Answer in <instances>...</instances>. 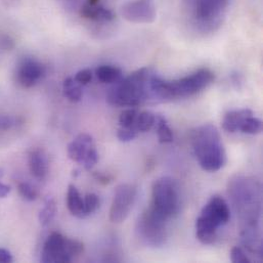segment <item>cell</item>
Segmentation results:
<instances>
[{"label":"cell","instance_id":"obj_1","mask_svg":"<svg viewBox=\"0 0 263 263\" xmlns=\"http://www.w3.org/2000/svg\"><path fill=\"white\" fill-rule=\"evenodd\" d=\"M229 195L240 219L241 236L244 245L252 253L261 256L260 217L262 195L259 182L249 176L237 175L229 182Z\"/></svg>","mask_w":263,"mask_h":263},{"label":"cell","instance_id":"obj_2","mask_svg":"<svg viewBox=\"0 0 263 263\" xmlns=\"http://www.w3.org/2000/svg\"><path fill=\"white\" fill-rule=\"evenodd\" d=\"M157 73L152 68H141L121 78L110 88L107 101L115 107H136L154 102L152 81Z\"/></svg>","mask_w":263,"mask_h":263},{"label":"cell","instance_id":"obj_3","mask_svg":"<svg viewBox=\"0 0 263 263\" xmlns=\"http://www.w3.org/2000/svg\"><path fill=\"white\" fill-rule=\"evenodd\" d=\"M214 80V74L209 69H200L182 78L166 81L157 74L152 81L154 102H171L191 98L205 88Z\"/></svg>","mask_w":263,"mask_h":263},{"label":"cell","instance_id":"obj_4","mask_svg":"<svg viewBox=\"0 0 263 263\" xmlns=\"http://www.w3.org/2000/svg\"><path fill=\"white\" fill-rule=\"evenodd\" d=\"M192 146L199 165L204 171L216 172L227 163V153L217 127L205 124L192 132Z\"/></svg>","mask_w":263,"mask_h":263},{"label":"cell","instance_id":"obj_5","mask_svg":"<svg viewBox=\"0 0 263 263\" xmlns=\"http://www.w3.org/2000/svg\"><path fill=\"white\" fill-rule=\"evenodd\" d=\"M231 211L228 202L220 196H213L203 207L196 220V237L203 245H213L218 229L228 224Z\"/></svg>","mask_w":263,"mask_h":263},{"label":"cell","instance_id":"obj_6","mask_svg":"<svg viewBox=\"0 0 263 263\" xmlns=\"http://www.w3.org/2000/svg\"><path fill=\"white\" fill-rule=\"evenodd\" d=\"M167 220L149 206L138 217L136 222V236L139 241L152 248H160L166 244L168 231Z\"/></svg>","mask_w":263,"mask_h":263},{"label":"cell","instance_id":"obj_7","mask_svg":"<svg viewBox=\"0 0 263 263\" xmlns=\"http://www.w3.org/2000/svg\"><path fill=\"white\" fill-rule=\"evenodd\" d=\"M151 206L167 220H170L178 214L180 209V196L174 179L169 176H162L154 182Z\"/></svg>","mask_w":263,"mask_h":263},{"label":"cell","instance_id":"obj_8","mask_svg":"<svg viewBox=\"0 0 263 263\" xmlns=\"http://www.w3.org/2000/svg\"><path fill=\"white\" fill-rule=\"evenodd\" d=\"M84 251L83 244L78 240L68 239L60 233H51L43 244L41 262H71Z\"/></svg>","mask_w":263,"mask_h":263},{"label":"cell","instance_id":"obj_9","mask_svg":"<svg viewBox=\"0 0 263 263\" xmlns=\"http://www.w3.org/2000/svg\"><path fill=\"white\" fill-rule=\"evenodd\" d=\"M230 0H189V10L202 30H213L221 22Z\"/></svg>","mask_w":263,"mask_h":263},{"label":"cell","instance_id":"obj_10","mask_svg":"<svg viewBox=\"0 0 263 263\" xmlns=\"http://www.w3.org/2000/svg\"><path fill=\"white\" fill-rule=\"evenodd\" d=\"M68 156L76 163L82 164L85 169H92L99 161L93 138L87 133H80L68 144Z\"/></svg>","mask_w":263,"mask_h":263},{"label":"cell","instance_id":"obj_11","mask_svg":"<svg viewBox=\"0 0 263 263\" xmlns=\"http://www.w3.org/2000/svg\"><path fill=\"white\" fill-rule=\"evenodd\" d=\"M136 187L130 183H122L117 186L110 209V220L115 223L124 221L136 199Z\"/></svg>","mask_w":263,"mask_h":263},{"label":"cell","instance_id":"obj_12","mask_svg":"<svg viewBox=\"0 0 263 263\" xmlns=\"http://www.w3.org/2000/svg\"><path fill=\"white\" fill-rule=\"evenodd\" d=\"M120 13L127 22L133 24H152L157 17L155 0H133L120 8Z\"/></svg>","mask_w":263,"mask_h":263},{"label":"cell","instance_id":"obj_13","mask_svg":"<svg viewBox=\"0 0 263 263\" xmlns=\"http://www.w3.org/2000/svg\"><path fill=\"white\" fill-rule=\"evenodd\" d=\"M44 74L45 68L40 62L32 58H26L18 64L15 78L23 88H31L42 79Z\"/></svg>","mask_w":263,"mask_h":263},{"label":"cell","instance_id":"obj_14","mask_svg":"<svg viewBox=\"0 0 263 263\" xmlns=\"http://www.w3.org/2000/svg\"><path fill=\"white\" fill-rule=\"evenodd\" d=\"M28 165L31 174L38 180H43L48 174V158L41 148L32 149L28 156Z\"/></svg>","mask_w":263,"mask_h":263},{"label":"cell","instance_id":"obj_15","mask_svg":"<svg viewBox=\"0 0 263 263\" xmlns=\"http://www.w3.org/2000/svg\"><path fill=\"white\" fill-rule=\"evenodd\" d=\"M80 13L83 17L97 22H111L115 17L113 11L100 4V2L90 3L86 1L80 7Z\"/></svg>","mask_w":263,"mask_h":263},{"label":"cell","instance_id":"obj_16","mask_svg":"<svg viewBox=\"0 0 263 263\" xmlns=\"http://www.w3.org/2000/svg\"><path fill=\"white\" fill-rule=\"evenodd\" d=\"M251 115H253V112L249 109L230 111L223 117L222 128L226 132H231V133L239 132L244 120Z\"/></svg>","mask_w":263,"mask_h":263},{"label":"cell","instance_id":"obj_17","mask_svg":"<svg viewBox=\"0 0 263 263\" xmlns=\"http://www.w3.org/2000/svg\"><path fill=\"white\" fill-rule=\"evenodd\" d=\"M67 207L70 211V213L79 218L83 219L86 217L85 211H84V201L81 197L79 191L74 184H70L68 186L67 192Z\"/></svg>","mask_w":263,"mask_h":263},{"label":"cell","instance_id":"obj_18","mask_svg":"<svg viewBox=\"0 0 263 263\" xmlns=\"http://www.w3.org/2000/svg\"><path fill=\"white\" fill-rule=\"evenodd\" d=\"M98 79L103 83H116L122 78V71L118 67L104 65L96 71Z\"/></svg>","mask_w":263,"mask_h":263},{"label":"cell","instance_id":"obj_19","mask_svg":"<svg viewBox=\"0 0 263 263\" xmlns=\"http://www.w3.org/2000/svg\"><path fill=\"white\" fill-rule=\"evenodd\" d=\"M82 85H80L73 77H68L64 80L63 83V91L65 98L72 102L78 103L82 99Z\"/></svg>","mask_w":263,"mask_h":263},{"label":"cell","instance_id":"obj_20","mask_svg":"<svg viewBox=\"0 0 263 263\" xmlns=\"http://www.w3.org/2000/svg\"><path fill=\"white\" fill-rule=\"evenodd\" d=\"M155 127L157 130V136H158L159 142L170 143L173 141V132L169 127L166 119L163 116H161V115L156 116Z\"/></svg>","mask_w":263,"mask_h":263},{"label":"cell","instance_id":"obj_21","mask_svg":"<svg viewBox=\"0 0 263 263\" xmlns=\"http://www.w3.org/2000/svg\"><path fill=\"white\" fill-rule=\"evenodd\" d=\"M57 213V205L52 198H48L43 206V208L39 212V223L42 227L48 226L54 218Z\"/></svg>","mask_w":263,"mask_h":263},{"label":"cell","instance_id":"obj_22","mask_svg":"<svg viewBox=\"0 0 263 263\" xmlns=\"http://www.w3.org/2000/svg\"><path fill=\"white\" fill-rule=\"evenodd\" d=\"M156 115L151 112H141L137 114L135 128L138 132H146L155 126Z\"/></svg>","mask_w":263,"mask_h":263},{"label":"cell","instance_id":"obj_23","mask_svg":"<svg viewBox=\"0 0 263 263\" xmlns=\"http://www.w3.org/2000/svg\"><path fill=\"white\" fill-rule=\"evenodd\" d=\"M262 122L260 119L254 117V115H251L247 117L244 122L242 123L239 132L246 133V134H259L262 132Z\"/></svg>","mask_w":263,"mask_h":263},{"label":"cell","instance_id":"obj_24","mask_svg":"<svg viewBox=\"0 0 263 263\" xmlns=\"http://www.w3.org/2000/svg\"><path fill=\"white\" fill-rule=\"evenodd\" d=\"M17 190L20 195L27 201H35L38 198V190L36 186L31 184L30 182L22 181L17 184Z\"/></svg>","mask_w":263,"mask_h":263},{"label":"cell","instance_id":"obj_25","mask_svg":"<svg viewBox=\"0 0 263 263\" xmlns=\"http://www.w3.org/2000/svg\"><path fill=\"white\" fill-rule=\"evenodd\" d=\"M83 201H84V211H85L86 217L95 213L100 207V198L98 195L93 193L87 194L83 198Z\"/></svg>","mask_w":263,"mask_h":263},{"label":"cell","instance_id":"obj_26","mask_svg":"<svg viewBox=\"0 0 263 263\" xmlns=\"http://www.w3.org/2000/svg\"><path fill=\"white\" fill-rule=\"evenodd\" d=\"M138 112L135 109H127L123 111L119 117L120 127H135V121Z\"/></svg>","mask_w":263,"mask_h":263},{"label":"cell","instance_id":"obj_27","mask_svg":"<svg viewBox=\"0 0 263 263\" xmlns=\"http://www.w3.org/2000/svg\"><path fill=\"white\" fill-rule=\"evenodd\" d=\"M139 132L136 130L135 127H119L117 132V137L120 141L128 142L133 140Z\"/></svg>","mask_w":263,"mask_h":263},{"label":"cell","instance_id":"obj_28","mask_svg":"<svg viewBox=\"0 0 263 263\" xmlns=\"http://www.w3.org/2000/svg\"><path fill=\"white\" fill-rule=\"evenodd\" d=\"M231 260L234 263H250L251 260L240 247H234L231 251Z\"/></svg>","mask_w":263,"mask_h":263},{"label":"cell","instance_id":"obj_29","mask_svg":"<svg viewBox=\"0 0 263 263\" xmlns=\"http://www.w3.org/2000/svg\"><path fill=\"white\" fill-rule=\"evenodd\" d=\"M18 124V120L15 117L8 115H0V132H6Z\"/></svg>","mask_w":263,"mask_h":263},{"label":"cell","instance_id":"obj_30","mask_svg":"<svg viewBox=\"0 0 263 263\" xmlns=\"http://www.w3.org/2000/svg\"><path fill=\"white\" fill-rule=\"evenodd\" d=\"M74 79L80 85H86L92 80V71L90 69H83L76 73Z\"/></svg>","mask_w":263,"mask_h":263},{"label":"cell","instance_id":"obj_31","mask_svg":"<svg viewBox=\"0 0 263 263\" xmlns=\"http://www.w3.org/2000/svg\"><path fill=\"white\" fill-rule=\"evenodd\" d=\"M12 260L10 252L4 248H0V263L12 262Z\"/></svg>","mask_w":263,"mask_h":263},{"label":"cell","instance_id":"obj_32","mask_svg":"<svg viewBox=\"0 0 263 263\" xmlns=\"http://www.w3.org/2000/svg\"><path fill=\"white\" fill-rule=\"evenodd\" d=\"M95 177L97 178L98 181L102 182L103 184H108L112 181V177L110 175H107V174H102V173H96L95 174Z\"/></svg>","mask_w":263,"mask_h":263},{"label":"cell","instance_id":"obj_33","mask_svg":"<svg viewBox=\"0 0 263 263\" xmlns=\"http://www.w3.org/2000/svg\"><path fill=\"white\" fill-rule=\"evenodd\" d=\"M10 191L11 190H10V187L8 185H6L3 182H0V198H2V199L6 198L9 195Z\"/></svg>","mask_w":263,"mask_h":263}]
</instances>
